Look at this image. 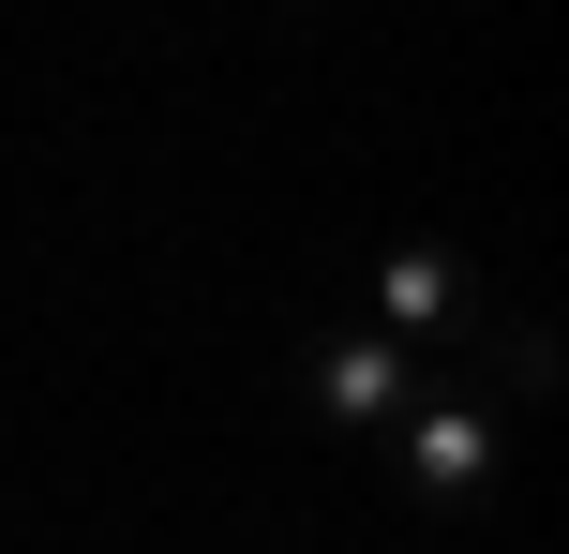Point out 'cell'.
I'll return each mask as SVG.
<instances>
[{
    "mask_svg": "<svg viewBox=\"0 0 569 554\" xmlns=\"http://www.w3.org/2000/svg\"><path fill=\"white\" fill-rule=\"evenodd\" d=\"M375 450L405 465V495H420L435 525H465V510H495V480H510V420H495V405H480L465 375H435V390H420V405H405V420H390Z\"/></svg>",
    "mask_w": 569,
    "mask_h": 554,
    "instance_id": "obj_1",
    "label": "cell"
},
{
    "mask_svg": "<svg viewBox=\"0 0 569 554\" xmlns=\"http://www.w3.org/2000/svg\"><path fill=\"white\" fill-rule=\"evenodd\" d=\"M435 375H450V360H420V345H390V330H360V315H345V330H300V405L330 420V435H360V450L390 435V420L420 405Z\"/></svg>",
    "mask_w": 569,
    "mask_h": 554,
    "instance_id": "obj_2",
    "label": "cell"
},
{
    "mask_svg": "<svg viewBox=\"0 0 569 554\" xmlns=\"http://www.w3.org/2000/svg\"><path fill=\"white\" fill-rule=\"evenodd\" d=\"M465 315H480V270H465L450 240H390L375 285H360V330H390V345H420V360H450Z\"/></svg>",
    "mask_w": 569,
    "mask_h": 554,
    "instance_id": "obj_3",
    "label": "cell"
}]
</instances>
